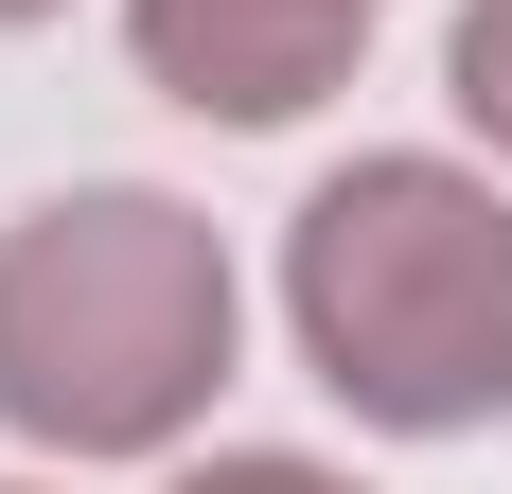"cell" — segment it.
<instances>
[{"label":"cell","instance_id":"obj_6","mask_svg":"<svg viewBox=\"0 0 512 494\" xmlns=\"http://www.w3.org/2000/svg\"><path fill=\"white\" fill-rule=\"evenodd\" d=\"M18 18H53V0H0V36H18Z\"/></svg>","mask_w":512,"mask_h":494},{"label":"cell","instance_id":"obj_5","mask_svg":"<svg viewBox=\"0 0 512 494\" xmlns=\"http://www.w3.org/2000/svg\"><path fill=\"white\" fill-rule=\"evenodd\" d=\"M177 494H354V477H318V459H195Z\"/></svg>","mask_w":512,"mask_h":494},{"label":"cell","instance_id":"obj_4","mask_svg":"<svg viewBox=\"0 0 512 494\" xmlns=\"http://www.w3.org/2000/svg\"><path fill=\"white\" fill-rule=\"evenodd\" d=\"M442 89H460V124L512 159V0H460V36H442Z\"/></svg>","mask_w":512,"mask_h":494},{"label":"cell","instance_id":"obj_2","mask_svg":"<svg viewBox=\"0 0 512 494\" xmlns=\"http://www.w3.org/2000/svg\"><path fill=\"white\" fill-rule=\"evenodd\" d=\"M230 389V247L177 195H36L0 230V424L53 459H159Z\"/></svg>","mask_w":512,"mask_h":494},{"label":"cell","instance_id":"obj_1","mask_svg":"<svg viewBox=\"0 0 512 494\" xmlns=\"http://www.w3.org/2000/svg\"><path fill=\"white\" fill-rule=\"evenodd\" d=\"M301 371L389 442H460L512 406V195L460 159H354L283 230Z\"/></svg>","mask_w":512,"mask_h":494},{"label":"cell","instance_id":"obj_3","mask_svg":"<svg viewBox=\"0 0 512 494\" xmlns=\"http://www.w3.org/2000/svg\"><path fill=\"white\" fill-rule=\"evenodd\" d=\"M124 36H142V71L195 124H301L354 71L371 0H124Z\"/></svg>","mask_w":512,"mask_h":494}]
</instances>
